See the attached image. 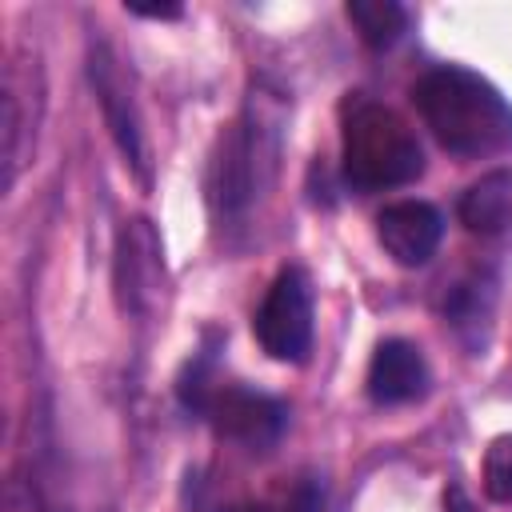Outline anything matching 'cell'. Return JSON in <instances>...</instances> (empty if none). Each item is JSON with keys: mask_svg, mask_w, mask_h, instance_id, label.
<instances>
[{"mask_svg": "<svg viewBox=\"0 0 512 512\" xmlns=\"http://www.w3.org/2000/svg\"><path fill=\"white\" fill-rule=\"evenodd\" d=\"M412 100L452 156L480 160L512 148V108L496 84L468 68H432L412 88Z\"/></svg>", "mask_w": 512, "mask_h": 512, "instance_id": "6da1fadb", "label": "cell"}, {"mask_svg": "<svg viewBox=\"0 0 512 512\" xmlns=\"http://www.w3.org/2000/svg\"><path fill=\"white\" fill-rule=\"evenodd\" d=\"M340 168H344L348 188L384 192V188L412 184L424 172V152H420L416 132L392 108L368 96H352L344 104Z\"/></svg>", "mask_w": 512, "mask_h": 512, "instance_id": "7a4b0ae2", "label": "cell"}, {"mask_svg": "<svg viewBox=\"0 0 512 512\" xmlns=\"http://www.w3.org/2000/svg\"><path fill=\"white\" fill-rule=\"evenodd\" d=\"M280 124H284V100L276 92L256 88L244 116L232 124V132L220 140L216 156V204L220 212H244L272 180L276 156H280Z\"/></svg>", "mask_w": 512, "mask_h": 512, "instance_id": "3957f363", "label": "cell"}, {"mask_svg": "<svg viewBox=\"0 0 512 512\" xmlns=\"http://www.w3.org/2000/svg\"><path fill=\"white\" fill-rule=\"evenodd\" d=\"M252 332L260 348L272 360L300 364L312 348V280L304 268H284L272 288L264 292V304L256 308Z\"/></svg>", "mask_w": 512, "mask_h": 512, "instance_id": "277c9868", "label": "cell"}, {"mask_svg": "<svg viewBox=\"0 0 512 512\" xmlns=\"http://www.w3.org/2000/svg\"><path fill=\"white\" fill-rule=\"evenodd\" d=\"M88 80L96 88V100H100V112H104V124L124 156V164H132V172L148 184V148H144V128H140V116H136V100L124 84V72H120V60L108 52V44H92L88 48Z\"/></svg>", "mask_w": 512, "mask_h": 512, "instance_id": "5b68a950", "label": "cell"}, {"mask_svg": "<svg viewBox=\"0 0 512 512\" xmlns=\"http://www.w3.org/2000/svg\"><path fill=\"white\" fill-rule=\"evenodd\" d=\"M204 420L236 440V444H248V448H268L280 440V432L288 428V408L264 392H252V388H240V384H220L204 408Z\"/></svg>", "mask_w": 512, "mask_h": 512, "instance_id": "8992f818", "label": "cell"}, {"mask_svg": "<svg viewBox=\"0 0 512 512\" xmlns=\"http://www.w3.org/2000/svg\"><path fill=\"white\" fill-rule=\"evenodd\" d=\"M164 284V252L156 228L136 216L116 236V292L124 312H148Z\"/></svg>", "mask_w": 512, "mask_h": 512, "instance_id": "52a82bcc", "label": "cell"}, {"mask_svg": "<svg viewBox=\"0 0 512 512\" xmlns=\"http://www.w3.org/2000/svg\"><path fill=\"white\" fill-rule=\"evenodd\" d=\"M376 236H380L384 252L396 264L420 268V264H428L436 256L440 236H444V220L424 200H400V204H388L376 216Z\"/></svg>", "mask_w": 512, "mask_h": 512, "instance_id": "ba28073f", "label": "cell"}, {"mask_svg": "<svg viewBox=\"0 0 512 512\" xmlns=\"http://www.w3.org/2000/svg\"><path fill=\"white\" fill-rule=\"evenodd\" d=\"M428 364L412 340H384L368 364V396L376 404H408L424 396Z\"/></svg>", "mask_w": 512, "mask_h": 512, "instance_id": "9c48e42d", "label": "cell"}, {"mask_svg": "<svg viewBox=\"0 0 512 512\" xmlns=\"http://www.w3.org/2000/svg\"><path fill=\"white\" fill-rule=\"evenodd\" d=\"M460 224L476 236H512V172H488L460 196Z\"/></svg>", "mask_w": 512, "mask_h": 512, "instance_id": "30bf717a", "label": "cell"}, {"mask_svg": "<svg viewBox=\"0 0 512 512\" xmlns=\"http://www.w3.org/2000/svg\"><path fill=\"white\" fill-rule=\"evenodd\" d=\"M344 12L368 48H388L408 28V12L396 0H348Z\"/></svg>", "mask_w": 512, "mask_h": 512, "instance_id": "8fae6325", "label": "cell"}, {"mask_svg": "<svg viewBox=\"0 0 512 512\" xmlns=\"http://www.w3.org/2000/svg\"><path fill=\"white\" fill-rule=\"evenodd\" d=\"M244 512H324V488L316 476H292L272 484Z\"/></svg>", "mask_w": 512, "mask_h": 512, "instance_id": "7c38bea8", "label": "cell"}, {"mask_svg": "<svg viewBox=\"0 0 512 512\" xmlns=\"http://www.w3.org/2000/svg\"><path fill=\"white\" fill-rule=\"evenodd\" d=\"M484 492L496 504H512V432L496 436L484 452Z\"/></svg>", "mask_w": 512, "mask_h": 512, "instance_id": "4fadbf2b", "label": "cell"}, {"mask_svg": "<svg viewBox=\"0 0 512 512\" xmlns=\"http://www.w3.org/2000/svg\"><path fill=\"white\" fill-rule=\"evenodd\" d=\"M132 16H148V20H180V4H128Z\"/></svg>", "mask_w": 512, "mask_h": 512, "instance_id": "5bb4252c", "label": "cell"}, {"mask_svg": "<svg viewBox=\"0 0 512 512\" xmlns=\"http://www.w3.org/2000/svg\"><path fill=\"white\" fill-rule=\"evenodd\" d=\"M444 512H480V508L472 504V496L460 484H448L444 488Z\"/></svg>", "mask_w": 512, "mask_h": 512, "instance_id": "9a60e30c", "label": "cell"}]
</instances>
